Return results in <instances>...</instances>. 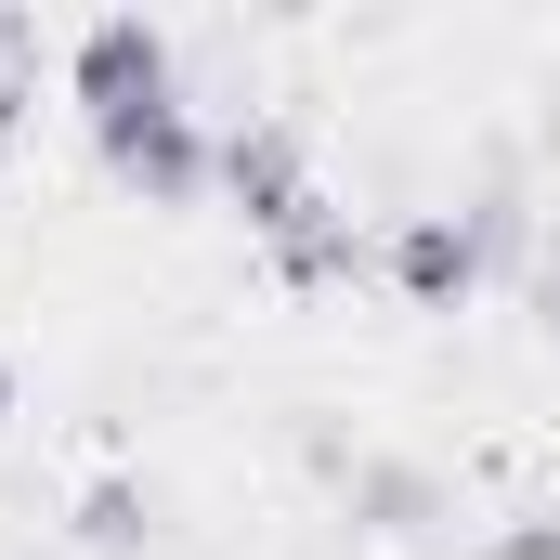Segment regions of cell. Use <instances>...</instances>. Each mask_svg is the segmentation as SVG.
Returning <instances> with one entry per match:
<instances>
[{"label": "cell", "mask_w": 560, "mask_h": 560, "mask_svg": "<svg viewBox=\"0 0 560 560\" xmlns=\"http://www.w3.org/2000/svg\"><path fill=\"white\" fill-rule=\"evenodd\" d=\"M66 105H79L92 131L156 118V105H196V92H183V39H170L156 13H92V26L66 39Z\"/></svg>", "instance_id": "obj_1"}, {"label": "cell", "mask_w": 560, "mask_h": 560, "mask_svg": "<svg viewBox=\"0 0 560 560\" xmlns=\"http://www.w3.org/2000/svg\"><path fill=\"white\" fill-rule=\"evenodd\" d=\"M222 196L248 209V235L261 248H287L313 209H326V183H313V156H300V131H275V118H248V131H222Z\"/></svg>", "instance_id": "obj_2"}, {"label": "cell", "mask_w": 560, "mask_h": 560, "mask_svg": "<svg viewBox=\"0 0 560 560\" xmlns=\"http://www.w3.org/2000/svg\"><path fill=\"white\" fill-rule=\"evenodd\" d=\"M482 275H495L482 209H405V222H392V287H405V313H469Z\"/></svg>", "instance_id": "obj_3"}, {"label": "cell", "mask_w": 560, "mask_h": 560, "mask_svg": "<svg viewBox=\"0 0 560 560\" xmlns=\"http://www.w3.org/2000/svg\"><path fill=\"white\" fill-rule=\"evenodd\" d=\"M92 156L131 183L143 209H183L196 183H222V143L196 131V105H156V118H118V131H92Z\"/></svg>", "instance_id": "obj_4"}, {"label": "cell", "mask_w": 560, "mask_h": 560, "mask_svg": "<svg viewBox=\"0 0 560 560\" xmlns=\"http://www.w3.org/2000/svg\"><path fill=\"white\" fill-rule=\"evenodd\" d=\"M352 522H378V535H443V482H430L418 456H352Z\"/></svg>", "instance_id": "obj_5"}, {"label": "cell", "mask_w": 560, "mask_h": 560, "mask_svg": "<svg viewBox=\"0 0 560 560\" xmlns=\"http://www.w3.org/2000/svg\"><path fill=\"white\" fill-rule=\"evenodd\" d=\"M352 261H365V235H352V209H339V196H326V209H313V222L275 248V275H287V287H339Z\"/></svg>", "instance_id": "obj_6"}, {"label": "cell", "mask_w": 560, "mask_h": 560, "mask_svg": "<svg viewBox=\"0 0 560 560\" xmlns=\"http://www.w3.org/2000/svg\"><path fill=\"white\" fill-rule=\"evenodd\" d=\"M79 548H105V560L143 548V495L131 482H92V495H79Z\"/></svg>", "instance_id": "obj_7"}, {"label": "cell", "mask_w": 560, "mask_h": 560, "mask_svg": "<svg viewBox=\"0 0 560 560\" xmlns=\"http://www.w3.org/2000/svg\"><path fill=\"white\" fill-rule=\"evenodd\" d=\"M522 300H535V326L560 339V235H535V261H522Z\"/></svg>", "instance_id": "obj_8"}, {"label": "cell", "mask_w": 560, "mask_h": 560, "mask_svg": "<svg viewBox=\"0 0 560 560\" xmlns=\"http://www.w3.org/2000/svg\"><path fill=\"white\" fill-rule=\"evenodd\" d=\"M482 560H560V522H522V535H495Z\"/></svg>", "instance_id": "obj_9"}, {"label": "cell", "mask_w": 560, "mask_h": 560, "mask_svg": "<svg viewBox=\"0 0 560 560\" xmlns=\"http://www.w3.org/2000/svg\"><path fill=\"white\" fill-rule=\"evenodd\" d=\"M0 418H13V352H0Z\"/></svg>", "instance_id": "obj_10"}]
</instances>
